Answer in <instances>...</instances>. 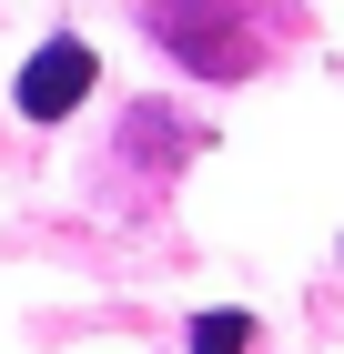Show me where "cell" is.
I'll list each match as a JSON object with an SVG mask.
<instances>
[{
    "instance_id": "1",
    "label": "cell",
    "mask_w": 344,
    "mask_h": 354,
    "mask_svg": "<svg viewBox=\"0 0 344 354\" xmlns=\"http://www.w3.org/2000/svg\"><path fill=\"white\" fill-rule=\"evenodd\" d=\"M91 41H41L30 51V71H21V111L30 122H61V111H81V91H91Z\"/></svg>"
},
{
    "instance_id": "2",
    "label": "cell",
    "mask_w": 344,
    "mask_h": 354,
    "mask_svg": "<svg viewBox=\"0 0 344 354\" xmlns=\"http://www.w3.org/2000/svg\"><path fill=\"white\" fill-rule=\"evenodd\" d=\"M152 30H162V41H192V71H212V82H233V71H243V41L203 21V0H162Z\"/></svg>"
},
{
    "instance_id": "3",
    "label": "cell",
    "mask_w": 344,
    "mask_h": 354,
    "mask_svg": "<svg viewBox=\"0 0 344 354\" xmlns=\"http://www.w3.org/2000/svg\"><path fill=\"white\" fill-rule=\"evenodd\" d=\"M243 344H253V314H233V304L192 314V354H243Z\"/></svg>"
}]
</instances>
